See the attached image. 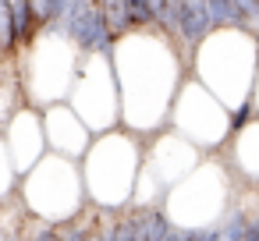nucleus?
<instances>
[{
  "mask_svg": "<svg viewBox=\"0 0 259 241\" xmlns=\"http://www.w3.org/2000/svg\"><path fill=\"white\" fill-rule=\"evenodd\" d=\"M114 241H139V223H135V216L114 223Z\"/></svg>",
  "mask_w": 259,
  "mask_h": 241,
  "instance_id": "7",
  "label": "nucleus"
},
{
  "mask_svg": "<svg viewBox=\"0 0 259 241\" xmlns=\"http://www.w3.org/2000/svg\"><path fill=\"white\" fill-rule=\"evenodd\" d=\"M135 223H139V241H163V237L174 230L170 213L153 209V206H142V213L135 216Z\"/></svg>",
  "mask_w": 259,
  "mask_h": 241,
  "instance_id": "3",
  "label": "nucleus"
},
{
  "mask_svg": "<svg viewBox=\"0 0 259 241\" xmlns=\"http://www.w3.org/2000/svg\"><path fill=\"white\" fill-rule=\"evenodd\" d=\"M64 39H71L82 54H96V57H110L114 54V32L100 11V4H85V0H78V8L64 29Z\"/></svg>",
  "mask_w": 259,
  "mask_h": 241,
  "instance_id": "1",
  "label": "nucleus"
},
{
  "mask_svg": "<svg viewBox=\"0 0 259 241\" xmlns=\"http://www.w3.org/2000/svg\"><path fill=\"white\" fill-rule=\"evenodd\" d=\"M29 241H64V237H61V230H57V227H50V223H47V227H39Z\"/></svg>",
  "mask_w": 259,
  "mask_h": 241,
  "instance_id": "9",
  "label": "nucleus"
},
{
  "mask_svg": "<svg viewBox=\"0 0 259 241\" xmlns=\"http://www.w3.org/2000/svg\"><path fill=\"white\" fill-rule=\"evenodd\" d=\"M188 241H224V230L220 227H192Z\"/></svg>",
  "mask_w": 259,
  "mask_h": 241,
  "instance_id": "8",
  "label": "nucleus"
},
{
  "mask_svg": "<svg viewBox=\"0 0 259 241\" xmlns=\"http://www.w3.org/2000/svg\"><path fill=\"white\" fill-rule=\"evenodd\" d=\"M248 227H252V220H248L241 209H231V213L224 216V223H220V230H224V241H245Z\"/></svg>",
  "mask_w": 259,
  "mask_h": 241,
  "instance_id": "5",
  "label": "nucleus"
},
{
  "mask_svg": "<svg viewBox=\"0 0 259 241\" xmlns=\"http://www.w3.org/2000/svg\"><path fill=\"white\" fill-rule=\"evenodd\" d=\"M100 11H103V18H107V25H110L114 36L135 29L132 25V15H128V0H107V4H100Z\"/></svg>",
  "mask_w": 259,
  "mask_h": 241,
  "instance_id": "4",
  "label": "nucleus"
},
{
  "mask_svg": "<svg viewBox=\"0 0 259 241\" xmlns=\"http://www.w3.org/2000/svg\"><path fill=\"white\" fill-rule=\"evenodd\" d=\"M188 230H192V227H178V223H174V230H170L163 241H188Z\"/></svg>",
  "mask_w": 259,
  "mask_h": 241,
  "instance_id": "10",
  "label": "nucleus"
},
{
  "mask_svg": "<svg viewBox=\"0 0 259 241\" xmlns=\"http://www.w3.org/2000/svg\"><path fill=\"white\" fill-rule=\"evenodd\" d=\"M209 32H217V22H213L209 4H206V0H188V4H185V18H181L178 39H181L188 50H195L199 43H206Z\"/></svg>",
  "mask_w": 259,
  "mask_h": 241,
  "instance_id": "2",
  "label": "nucleus"
},
{
  "mask_svg": "<svg viewBox=\"0 0 259 241\" xmlns=\"http://www.w3.org/2000/svg\"><path fill=\"white\" fill-rule=\"evenodd\" d=\"M252 114H255V103L252 100H245V103H238L234 110H231V131H241L248 121H252Z\"/></svg>",
  "mask_w": 259,
  "mask_h": 241,
  "instance_id": "6",
  "label": "nucleus"
}]
</instances>
